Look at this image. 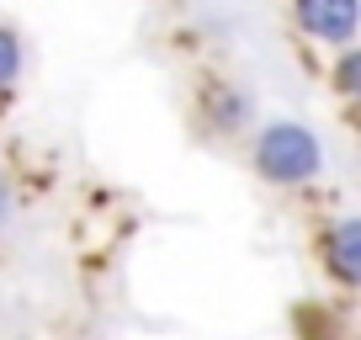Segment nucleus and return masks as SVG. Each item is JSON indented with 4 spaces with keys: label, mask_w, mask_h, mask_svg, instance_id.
Returning <instances> with one entry per match:
<instances>
[{
    "label": "nucleus",
    "mask_w": 361,
    "mask_h": 340,
    "mask_svg": "<svg viewBox=\"0 0 361 340\" xmlns=\"http://www.w3.org/2000/svg\"><path fill=\"white\" fill-rule=\"evenodd\" d=\"M11 218V192H6V181H0V224Z\"/></svg>",
    "instance_id": "nucleus-7"
},
{
    "label": "nucleus",
    "mask_w": 361,
    "mask_h": 340,
    "mask_svg": "<svg viewBox=\"0 0 361 340\" xmlns=\"http://www.w3.org/2000/svg\"><path fill=\"white\" fill-rule=\"evenodd\" d=\"M298 22L303 32H314L319 43L345 48L356 37V0H298Z\"/></svg>",
    "instance_id": "nucleus-2"
},
{
    "label": "nucleus",
    "mask_w": 361,
    "mask_h": 340,
    "mask_svg": "<svg viewBox=\"0 0 361 340\" xmlns=\"http://www.w3.org/2000/svg\"><path fill=\"white\" fill-rule=\"evenodd\" d=\"M250 112V102L234 91V85H213V96H207V128H218V133H228V128H239Z\"/></svg>",
    "instance_id": "nucleus-4"
},
{
    "label": "nucleus",
    "mask_w": 361,
    "mask_h": 340,
    "mask_svg": "<svg viewBox=\"0 0 361 340\" xmlns=\"http://www.w3.org/2000/svg\"><path fill=\"white\" fill-rule=\"evenodd\" d=\"M324 255H329V272L340 282H361V224L356 218H340L324 239Z\"/></svg>",
    "instance_id": "nucleus-3"
},
{
    "label": "nucleus",
    "mask_w": 361,
    "mask_h": 340,
    "mask_svg": "<svg viewBox=\"0 0 361 340\" xmlns=\"http://www.w3.org/2000/svg\"><path fill=\"white\" fill-rule=\"evenodd\" d=\"M335 85H340V91H356V48H350L345 43V59H340V69H335Z\"/></svg>",
    "instance_id": "nucleus-6"
},
{
    "label": "nucleus",
    "mask_w": 361,
    "mask_h": 340,
    "mask_svg": "<svg viewBox=\"0 0 361 340\" xmlns=\"http://www.w3.org/2000/svg\"><path fill=\"white\" fill-rule=\"evenodd\" d=\"M255 170L276 186H303L324 170V144L303 123H271L255 138Z\"/></svg>",
    "instance_id": "nucleus-1"
},
{
    "label": "nucleus",
    "mask_w": 361,
    "mask_h": 340,
    "mask_svg": "<svg viewBox=\"0 0 361 340\" xmlns=\"http://www.w3.org/2000/svg\"><path fill=\"white\" fill-rule=\"evenodd\" d=\"M16 75H22V43L11 32H0V91H11Z\"/></svg>",
    "instance_id": "nucleus-5"
}]
</instances>
